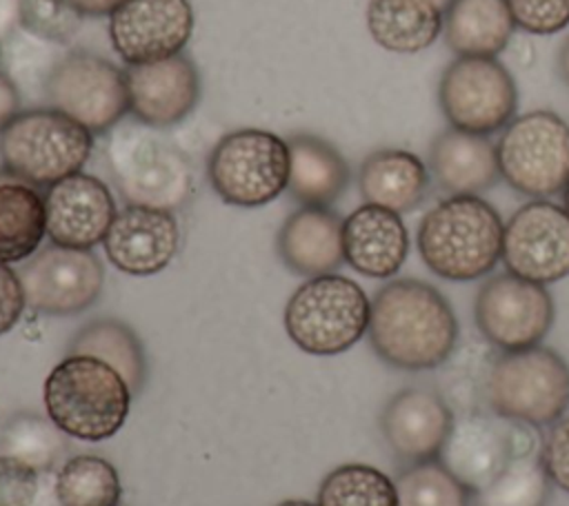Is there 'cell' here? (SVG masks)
Listing matches in <instances>:
<instances>
[{"instance_id":"obj_43","label":"cell","mask_w":569,"mask_h":506,"mask_svg":"<svg viewBox=\"0 0 569 506\" xmlns=\"http://www.w3.org/2000/svg\"><path fill=\"white\" fill-rule=\"evenodd\" d=\"M558 67H560V73L565 78V82L569 84V38L565 40L562 49H560V58H558Z\"/></svg>"},{"instance_id":"obj_19","label":"cell","mask_w":569,"mask_h":506,"mask_svg":"<svg viewBox=\"0 0 569 506\" xmlns=\"http://www.w3.org/2000/svg\"><path fill=\"white\" fill-rule=\"evenodd\" d=\"M453 422L447 402L427 388H405L396 393L380 415L385 442L409 464L438 459Z\"/></svg>"},{"instance_id":"obj_14","label":"cell","mask_w":569,"mask_h":506,"mask_svg":"<svg viewBox=\"0 0 569 506\" xmlns=\"http://www.w3.org/2000/svg\"><path fill=\"white\" fill-rule=\"evenodd\" d=\"M502 262L509 273L538 284L569 275V213L547 200L520 206L502 233Z\"/></svg>"},{"instance_id":"obj_21","label":"cell","mask_w":569,"mask_h":506,"mask_svg":"<svg viewBox=\"0 0 569 506\" xmlns=\"http://www.w3.org/2000/svg\"><path fill=\"white\" fill-rule=\"evenodd\" d=\"M345 262L367 277H391L409 253V233L400 213L376 204L358 206L342 222Z\"/></svg>"},{"instance_id":"obj_34","label":"cell","mask_w":569,"mask_h":506,"mask_svg":"<svg viewBox=\"0 0 569 506\" xmlns=\"http://www.w3.org/2000/svg\"><path fill=\"white\" fill-rule=\"evenodd\" d=\"M398 506H469V490L440 459L409 464L396 479Z\"/></svg>"},{"instance_id":"obj_31","label":"cell","mask_w":569,"mask_h":506,"mask_svg":"<svg viewBox=\"0 0 569 506\" xmlns=\"http://www.w3.org/2000/svg\"><path fill=\"white\" fill-rule=\"evenodd\" d=\"M120 493L116 466L98 455L69 457L56 477L60 506H118Z\"/></svg>"},{"instance_id":"obj_13","label":"cell","mask_w":569,"mask_h":506,"mask_svg":"<svg viewBox=\"0 0 569 506\" xmlns=\"http://www.w3.org/2000/svg\"><path fill=\"white\" fill-rule=\"evenodd\" d=\"M24 302L44 315H76L102 293V262L84 249L44 246L18 271Z\"/></svg>"},{"instance_id":"obj_22","label":"cell","mask_w":569,"mask_h":506,"mask_svg":"<svg viewBox=\"0 0 569 506\" xmlns=\"http://www.w3.org/2000/svg\"><path fill=\"white\" fill-rule=\"evenodd\" d=\"M342 217L329 206H300L278 233V255L298 275L333 273L345 262Z\"/></svg>"},{"instance_id":"obj_25","label":"cell","mask_w":569,"mask_h":506,"mask_svg":"<svg viewBox=\"0 0 569 506\" xmlns=\"http://www.w3.org/2000/svg\"><path fill=\"white\" fill-rule=\"evenodd\" d=\"M358 186L367 204L405 213L425 200L429 171L422 160L409 151L380 149L369 153L360 164Z\"/></svg>"},{"instance_id":"obj_1","label":"cell","mask_w":569,"mask_h":506,"mask_svg":"<svg viewBox=\"0 0 569 506\" xmlns=\"http://www.w3.org/2000/svg\"><path fill=\"white\" fill-rule=\"evenodd\" d=\"M369 342L380 360L402 371L440 366L458 340L445 295L422 280H391L371 300Z\"/></svg>"},{"instance_id":"obj_12","label":"cell","mask_w":569,"mask_h":506,"mask_svg":"<svg viewBox=\"0 0 569 506\" xmlns=\"http://www.w3.org/2000/svg\"><path fill=\"white\" fill-rule=\"evenodd\" d=\"M476 324L500 351L538 346L553 324V297L545 284L513 273L491 275L476 295Z\"/></svg>"},{"instance_id":"obj_8","label":"cell","mask_w":569,"mask_h":506,"mask_svg":"<svg viewBox=\"0 0 569 506\" xmlns=\"http://www.w3.org/2000/svg\"><path fill=\"white\" fill-rule=\"evenodd\" d=\"M500 175L529 198H549L569 186V124L551 111L513 118L498 140Z\"/></svg>"},{"instance_id":"obj_32","label":"cell","mask_w":569,"mask_h":506,"mask_svg":"<svg viewBox=\"0 0 569 506\" xmlns=\"http://www.w3.org/2000/svg\"><path fill=\"white\" fill-rule=\"evenodd\" d=\"M318 506H398L396 482L373 466L342 464L322 479Z\"/></svg>"},{"instance_id":"obj_18","label":"cell","mask_w":569,"mask_h":506,"mask_svg":"<svg viewBox=\"0 0 569 506\" xmlns=\"http://www.w3.org/2000/svg\"><path fill=\"white\" fill-rule=\"evenodd\" d=\"M180 244L178 222L171 211L124 206L116 213L102 246L109 262L129 275H153L169 266Z\"/></svg>"},{"instance_id":"obj_5","label":"cell","mask_w":569,"mask_h":506,"mask_svg":"<svg viewBox=\"0 0 569 506\" xmlns=\"http://www.w3.org/2000/svg\"><path fill=\"white\" fill-rule=\"evenodd\" d=\"M107 158L127 204L176 211L193 193V169L187 155L144 124L118 129L109 140Z\"/></svg>"},{"instance_id":"obj_23","label":"cell","mask_w":569,"mask_h":506,"mask_svg":"<svg viewBox=\"0 0 569 506\" xmlns=\"http://www.w3.org/2000/svg\"><path fill=\"white\" fill-rule=\"evenodd\" d=\"M429 173L453 195L482 193L502 178L493 142L453 126L431 140Z\"/></svg>"},{"instance_id":"obj_44","label":"cell","mask_w":569,"mask_h":506,"mask_svg":"<svg viewBox=\"0 0 569 506\" xmlns=\"http://www.w3.org/2000/svg\"><path fill=\"white\" fill-rule=\"evenodd\" d=\"M278 506H318V504H311L305 499H287V502H280Z\"/></svg>"},{"instance_id":"obj_40","label":"cell","mask_w":569,"mask_h":506,"mask_svg":"<svg viewBox=\"0 0 569 506\" xmlns=\"http://www.w3.org/2000/svg\"><path fill=\"white\" fill-rule=\"evenodd\" d=\"M20 113V93L13 78L0 69V131Z\"/></svg>"},{"instance_id":"obj_9","label":"cell","mask_w":569,"mask_h":506,"mask_svg":"<svg viewBox=\"0 0 569 506\" xmlns=\"http://www.w3.org/2000/svg\"><path fill=\"white\" fill-rule=\"evenodd\" d=\"M207 175L227 204L262 206L287 189V140L260 129L233 131L209 153Z\"/></svg>"},{"instance_id":"obj_42","label":"cell","mask_w":569,"mask_h":506,"mask_svg":"<svg viewBox=\"0 0 569 506\" xmlns=\"http://www.w3.org/2000/svg\"><path fill=\"white\" fill-rule=\"evenodd\" d=\"M82 16L98 18V16H109L122 0H69Z\"/></svg>"},{"instance_id":"obj_39","label":"cell","mask_w":569,"mask_h":506,"mask_svg":"<svg viewBox=\"0 0 569 506\" xmlns=\"http://www.w3.org/2000/svg\"><path fill=\"white\" fill-rule=\"evenodd\" d=\"M24 306L27 302L18 271L0 262V335H4L18 324Z\"/></svg>"},{"instance_id":"obj_16","label":"cell","mask_w":569,"mask_h":506,"mask_svg":"<svg viewBox=\"0 0 569 506\" xmlns=\"http://www.w3.org/2000/svg\"><path fill=\"white\" fill-rule=\"evenodd\" d=\"M44 211L53 244L91 251L104 240L116 217V202L102 180L78 171L47 186Z\"/></svg>"},{"instance_id":"obj_11","label":"cell","mask_w":569,"mask_h":506,"mask_svg":"<svg viewBox=\"0 0 569 506\" xmlns=\"http://www.w3.org/2000/svg\"><path fill=\"white\" fill-rule=\"evenodd\" d=\"M438 100L453 129L489 135L516 118L518 89L496 58L458 55L442 71Z\"/></svg>"},{"instance_id":"obj_30","label":"cell","mask_w":569,"mask_h":506,"mask_svg":"<svg viewBox=\"0 0 569 506\" xmlns=\"http://www.w3.org/2000/svg\"><path fill=\"white\" fill-rule=\"evenodd\" d=\"M67 433L60 431L51 417L38 413L13 415L0 435V455L24 462L40 470H51L67 453Z\"/></svg>"},{"instance_id":"obj_28","label":"cell","mask_w":569,"mask_h":506,"mask_svg":"<svg viewBox=\"0 0 569 506\" xmlns=\"http://www.w3.org/2000/svg\"><path fill=\"white\" fill-rule=\"evenodd\" d=\"M44 235V195L9 171L0 173V262L13 264L31 257Z\"/></svg>"},{"instance_id":"obj_29","label":"cell","mask_w":569,"mask_h":506,"mask_svg":"<svg viewBox=\"0 0 569 506\" xmlns=\"http://www.w3.org/2000/svg\"><path fill=\"white\" fill-rule=\"evenodd\" d=\"M67 355H91L107 362L124 377L133 395L140 393L147 380V357L138 335L131 326L113 317H102L82 326L69 342Z\"/></svg>"},{"instance_id":"obj_10","label":"cell","mask_w":569,"mask_h":506,"mask_svg":"<svg viewBox=\"0 0 569 506\" xmlns=\"http://www.w3.org/2000/svg\"><path fill=\"white\" fill-rule=\"evenodd\" d=\"M44 98L51 109L76 120L91 133H104L129 111L124 71L87 53H64L49 69Z\"/></svg>"},{"instance_id":"obj_2","label":"cell","mask_w":569,"mask_h":506,"mask_svg":"<svg viewBox=\"0 0 569 506\" xmlns=\"http://www.w3.org/2000/svg\"><path fill=\"white\" fill-rule=\"evenodd\" d=\"M502 233L505 224L489 202L478 195H451L422 217L418 249L438 277L469 282L502 260Z\"/></svg>"},{"instance_id":"obj_45","label":"cell","mask_w":569,"mask_h":506,"mask_svg":"<svg viewBox=\"0 0 569 506\" xmlns=\"http://www.w3.org/2000/svg\"><path fill=\"white\" fill-rule=\"evenodd\" d=\"M565 211L569 213V186L565 189Z\"/></svg>"},{"instance_id":"obj_15","label":"cell","mask_w":569,"mask_h":506,"mask_svg":"<svg viewBox=\"0 0 569 506\" xmlns=\"http://www.w3.org/2000/svg\"><path fill=\"white\" fill-rule=\"evenodd\" d=\"M191 33L189 0H122L109 13L111 44L129 67L178 55Z\"/></svg>"},{"instance_id":"obj_37","label":"cell","mask_w":569,"mask_h":506,"mask_svg":"<svg viewBox=\"0 0 569 506\" xmlns=\"http://www.w3.org/2000/svg\"><path fill=\"white\" fill-rule=\"evenodd\" d=\"M38 495V470L0 455V506H31Z\"/></svg>"},{"instance_id":"obj_35","label":"cell","mask_w":569,"mask_h":506,"mask_svg":"<svg viewBox=\"0 0 569 506\" xmlns=\"http://www.w3.org/2000/svg\"><path fill=\"white\" fill-rule=\"evenodd\" d=\"M20 24L44 42H69L80 29L82 13L69 0H18Z\"/></svg>"},{"instance_id":"obj_17","label":"cell","mask_w":569,"mask_h":506,"mask_svg":"<svg viewBox=\"0 0 569 506\" xmlns=\"http://www.w3.org/2000/svg\"><path fill=\"white\" fill-rule=\"evenodd\" d=\"M129 111L151 129H167L182 122L200 98L196 64L178 53L158 62L131 64L124 71Z\"/></svg>"},{"instance_id":"obj_6","label":"cell","mask_w":569,"mask_h":506,"mask_svg":"<svg viewBox=\"0 0 569 506\" xmlns=\"http://www.w3.org/2000/svg\"><path fill=\"white\" fill-rule=\"evenodd\" d=\"M371 300L349 277L327 273L300 284L284 306L291 342L311 355H338L351 348L369 326Z\"/></svg>"},{"instance_id":"obj_33","label":"cell","mask_w":569,"mask_h":506,"mask_svg":"<svg viewBox=\"0 0 569 506\" xmlns=\"http://www.w3.org/2000/svg\"><path fill=\"white\" fill-rule=\"evenodd\" d=\"M551 479L540 457H513L500 475L476 495V506H545Z\"/></svg>"},{"instance_id":"obj_20","label":"cell","mask_w":569,"mask_h":506,"mask_svg":"<svg viewBox=\"0 0 569 506\" xmlns=\"http://www.w3.org/2000/svg\"><path fill=\"white\" fill-rule=\"evenodd\" d=\"M438 459L469 493H478L513 459V442L498 419L469 415L453 422Z\"/></svg>"},{"instance_id":"obj_3","label":"cell","mask_w":569,"mask_h":506,"mask_svg":"<svg viewBox=\"0 0 569 506\" xmlns=\"http://www.w3.org/2000/svg\"><path fill=\"white\" fill-rule=\"evenodd\" d=\"M131 395L124 377L91 355H67L44 380L47 415L84 442L113 437L129 415Z\"/></svg>"},{"instance_id":"obj_7","label":"cell","mask_w":569,"mask_h":506,"mask_svg":"<svg viewBox=\"0 0 569 506\" xmlns=\"http://www.w3.org/2000/svg\"><path fill=\"white\" fill-rule=\"evenodd\" d=\"M485 395L502 419L549 426L569 408V364L540 344L505 351L489 368Z\"/></svg>"},{"instance_id":"obj_26","label":"cell","mask_w":569,"mask_h":506,"mask_svg":"<svg viewBox=\"0 0 569 506\" xmlns=\"http://www.w3.org/2000/svg\"><path fill=\"white\" fill-rule=\"evenodd\" d=\"M507 0H449L442 9V33L456 55L496 58L513 33Z\"/></svg>"},{"instance_id":"obj_24","label":"cell","mask_w":569,"mask_h":506,"mask_svg":"<svg viewBox=\"0 0 569 506\" xmlns=\"http://www.w3.org/2000/svg\"><path fill=\"white\" fill-rule=\"evenodd\" d=\"M289 146V195L302 206H329L349 184V164L336 146L316 135H293Z\"/></svg>"},{"instance_id":"obj_46","label":"cell","mask_w":569,"mask_h":506,"mask_svg":"<svg viewBox=\"0 0 569 506\" xmlns=\"http://www.w3.org/2000/svg\"><path fill=\"white\" fill-rule=\"evenodd\" d=\"M436 2H438V4H440V7H442V9H445V4H447V2H449V0H436Z\"/></svg>"},{"instance_id":"obj_41","label":"cell","mask_w":569,"mask_h":506,"mask_svg":"<svg viewBox=\"0 0 569 506\" xmlns=\"http://www.w3.org/2000/svg\"><path fill=\"white\" fill-rule=\"evenodd\" d=\"M20 22V2L18 0H0V42L9 40L16 24Z\"/></svg>"},{"instance_id":"obj_36","label":"cell","mask_w":569,"mask_h":506,"mask_svg":"<svg viewBox=\"0 0 569 506\" xmlns=\"http://www.w3.org/2000/svg\"><path fill=\"white\" fill-rule=\"evenodd\" d=\"M516 27L549 36L569 24V0H507Z\"/></svg>"},{"instance_id":"obj_27","label":"cell","mask_w":569,"mask_h":506,"mask_svg":"<svg viewBox=\"0 0 569 506\" xmlns=\"http://www.w3.org/2000/svg\"><path fill=\"white\" fill-rule=\"evenodd\" d=\"M367 29L391 53H418L442 33V7L436 0H369Z\"/></svg>"},{"instance_id":"obj_38","label":"cell","mask_w":569,"mask_h":506,"mask_svg":"<svg viewBox=\"0 0 569 506\" xmlns=\"http://www.w3.org/2000/svg\"><path fill=\"white\" fill-rule=\"evenodd\" d=\"M540 462L558 488L569 493V415L556 419L545 437Z\"/></svg>"},{"instance_id":"obj_4","label":"cell","mask_w":569,"mask_h":506,"mask_svg":"<svg viewBox=\"0 0 569 506\" xmlns=\"http://www.w3.org/2000/svg\"><path fill=\"white\" fill-rule=\"evenodd\" d=\"M91 146L93 133L51 107L20 111L0 131L4 171L33 186H51L78 173Z\"/></svg>"}]
</instances>
